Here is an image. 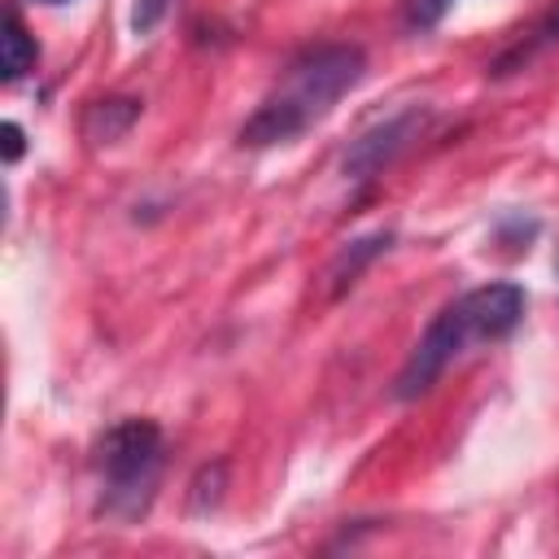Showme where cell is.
<instances>
[{"label": "cell", "mask_w": 559, "mask_h": 559, "mask_svg": "<svg viewBox=\"0 0 559 559\" xmlns=\"http://www.w3.org/2000/svg\"><path fill=\"white\" fill-rule=\"evenodd\" d=\"M367 57L354 44H323L301 52L284 83L245 118L240 127V144L245 148H271V144H293L297 135H306L319 118L332 114V105L362 79Z\"/></svg>", "instance_id": "obj_1"}, {"label": "cell", "mask_w": 559, "mask_h": 559, "mask_svg": "<svg viewBox=\"0 0 559 559\" xmlns=\"http://www.w3.org/2000/svg\"><path fill=\"white\" fill-rule=\"evenodd\" d=\"M520 319H524V288L507 284V280L480 284V288L463 293L459 301L441 306V314L424 328L411 358L402 362V371L393 380V397L397 402L424 397L441 380V371L467 349V341H502L520 328Z\"/></svg>", "instance_id": "obj_2"}, {"label": "cell", "mask_w": 559, "mask_h": 559, "mask_svg": "<svg viewBox=\"0 0 559 559\" xmlns=\"http://www.w3.org/2000/svg\"><path fill=\"white\" fill-rule=\"evenodd\" d=\"M96 472L105 485V511L118 520L144 515L162 472V428L153 419H118L96 441Z\"/></svg>", "instance_id": "obj_3"}, {"label": "cell", "mask_w": 559, "mask_h": 559, "mask_svg": "<svg viewBox=\"0 0 559 559\" xmlns=\"http://www.w3.org/2000/svg\"><path fill=\"white\" fill-rule=\"evenodd\" d=\"M424 127H428V109H424V105H406L402 114H393V118L367 127V131L345 148V157H341L345 179L367 183L371 175H380L384 166H393V162L419 140Z\"/></svg>", "instance_id": "obj_4"}, {"label": "cell", "mask_w": 559, "mask_h": 559, "mask_svg": "<svg viewBox=\"0 0 559 559\" xmlns=\"http://www.w3.org/2000/svg\"><path fill=\"white\" fill-rule=\"evenodd\" d=\"M389 245H393V231H371V236H358L354 245H345V249L328 262V275H323V280H328V297H341L345 288H354L358 275H362Z\"/></svg>", "instance_id": "obj_5"}, {"label": "cell", "mask_w": 559, "mask_h": 559, "mask_svg": "<svg viewBox=\"0 0 559 559\" xmlns=\"http://www.w3.org/2000/svg\"><path fill=\"white\" fill-rule=\"evenodd\" d=\"M140 109H144V105H140L135 96H105V100H92L87 114H83V135H87L92 144H118V140L135 127Z\"/></svg>", "instance_id": "obj_6"}, {"label": "cell", "mask_w": 559, "mask_h": 559, "mask_svg": "<svg viewBox=\"0 0 559 559\" xmlns=\"http://www.w3.org/2000/svg\"><path fill=\"white\" fill-rule=\"evenodd\" d=\"M31 66H35V39L26 35L22 17L9 9L4 13V26H0V79L4 83H17Z\"/></svg>", "instance_id": "obj_7"}, {"label": "cell", "mask_w": 559, "mask_h": 559, "mask_svg": "<svg viewBox=\"0 0 559 559\" xmlns=\"http://www.w3.org/2000/svg\"><path fill=\"white\" fill-rule=\"evenodd\" d=\"M223 480H227V463H210V467H201L197 480H192V511H210V507H218V498H223Z\"/></svg>", "instance_id": "obj_8"}, {"label": "cell", "mask_w": 559, "mask_h": 559, "mask_svg": "<svg viewBox=\"0 0 559 559\" xmlns=\"http://www.w3.org/2000/svg\"><path fill=\"white\" fill-rule=\"evenodd\" d=\"M450 4H454V0H406V26H411V31H432V26L445 17Z\"/></svg>", "instance_id": "obj_9"}, {"label": "cell", "mask_w": 559, "mask_h": 559, "mask_svg": "<svg viewBox=\"0 0 559 559\" xmlns=\"http://www.w3.org/2000/svg\"><path fill=\"white\" fill-rule=\"evenodd\" d=\"M166 9H170V0H135V9H131V31H135V35H148V31L162 22Z\"/></svg>", "instance_id": "obj_10"}, {"label": "cell", "mask_w": 559, "mask_h": 559, "mask_svg": "<svg viewBox=\"0 0 559 559\" xmlns=\"http://www.w3.org/2000/svg\"><path fill=\"white\" fill-rule=\"evenodd\" d=\"M0 135H4V162H17V157H22V148H26L22 127H17V122H4V127H0Z\"/></svg>", "instance_id": "obj_11"}, {"label": "cell", "mask_w": 559, "mask_h": 559, "mask_svg": "<svg viewBox=\"0 0 559 559\" xmlns=\"http://www.w3.org/2000/svg\"><path fill=\"white\" fill-rule=\"evenodd\" d=\"M542 35H559V9H555V17L546 22V31H542Z\"/></svg>", "instance_id": "obj_12"}, {"label": "cell", "mask_w": 559, "mask_h": 559, "mask_svg": "<svg viewBox=\"0 0 559 559\" xmlns=\"http://www.w3.org/2000/svg\"><path fill=\"white\" fill-rule=\"evenodd\" d=\"M39 4H66V0H39Z\"/></svg>", "instance_id": "obj_13"}]
</instances>
